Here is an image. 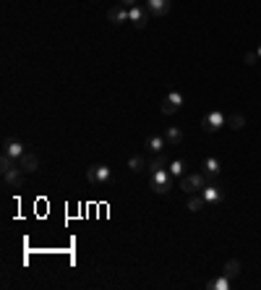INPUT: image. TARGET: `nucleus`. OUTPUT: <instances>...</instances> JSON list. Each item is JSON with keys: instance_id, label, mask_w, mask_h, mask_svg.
Returning a JSON list of instances; mask_svg holds the SVG:
<instances>
[{"instance_id": "6ab92c4d", "label": "nucleus", "mask_w": 261, "mask_h": 290, "mask_svg": "<svg viewBox=\"0 0 261 290\" xmlns=\"http://www.w3.org/2000/svg\"><path fill=\"white\" fill-rule=\"evenodd\" d=\"M227 126H230L232 131H241V128L246 126V118H243L241 113H232V115H227Z\"/></svg>"}, {"instance_id": "6e6552de", "label": "nucleus", "mask_w": 261, "mask_h": 290, "mask_svg": "<svg viewBox=\"0 0 261 290\" xmlns=\"http://www.w3.org/2000/svg\"><path fill=\"white\" fill-rule=\"evenodd\" d=\"M220 173H222V167H220V160H217V157H206V160H204V175H206V183H217Z\"/></svg>"}, {"instance_id": "dca6fc26", "label": "nucleus", "mask_w": 261, "mask_h": 290, "mask_svg": "<svg viewBox=\"0 0 261 290\" xmlns=\"http://www.w3.org/2000/svg\"><path fill=\"white\" fill-rule=\"evenodd\" d=\"M165 141L172 144V147L180 144V141H183V131H180V128H167V131H165Z\"/></svg>"}, {"instance_id": "5701e85b", "label": "nucleus", "mask_w": 261, "mask_h": 290, "mask_svg": "<svg viewBox=\"0 0 261 290\" xmlns=\"http://www.w3.org/2000/svg\"><path fill=\"white\" fill-rule=\"evenodd\" d=\"M209 287H212V290H227V287H230V280H227V277L222 275L220 280H214V282H209Z\"/></svg>"}, {"instance_id": "f8f14e48", "label": "nucleus", "mask_w": 261, "mask_h": 290, "mask_svg": "<svg viewBox=\"0 0 261 290\" xmlns=\"http://www.w3.org/2000/svg\"><path fill=\"white\" fill-rule=\"evenodd\" d=\"M18 167L24 170V173H37V170H39V160H37V154H34V152H24V157L18 160Z\"/></svg>"}, {"instance_id": "39448f33", "label": "nucleus", "mask_w": 261, "mask_h": 290, "mask_svg": "<svg viewBox=\"0 0 261 290\" xmlns=\"http://www.w3.org/2000/svg\"><path fill=\"white\" fill-rule=\"evenodd\" d=\"M183 105V94L180 92H170L165 100H162V115H172V113H178Z\"/></svg>"}, {"instance_id": "f03ea898", "label": "nucleus", "mask_w": 261, "mask_h": 290, "mask_svg": "<svg viewBox=\"0 0 261 290\" xmlns=\"http://www.w3.org/2000/svg\"><path fill=\"white\" fill-rule=\"evenodd\" d=\"M172 188V175L167 167L162 170H151V191L154 194H167Z\"/></svg>"}, {"instance_id": "b1692460", "label": "nucleus", "mask_w": 261, "mask_h": 290, "mask_svg": "<svg viewBox=\"0 0 261 290\" xmlns=\"http://www.w3.org/2000/svg\"><path fill=\"white\" fill-rule=\"evenodd\" d=\"M246 65H256V60H258V53H246Z\"/></svg>"}, {"instance_id": "9b49d317", "label": "nucleus", "mask_w": 261, "mask_h": 290, "mask_svg": "<svg viewBox=\"0 0 261 290\" xmlns=\"http://www.w3.org/2000/svg\"><path fill=\"white\" fill-rule=\"evenodd\" d=\"M201 196L206 199V204H220L222 202V188L217 186V183H206L204 191H201Z\"/></svg>"}, {"instance_id": "412c9836", "label": "nucleus", "mask_w": 261, "mask_h": 290, "mask_svg": "<svg viewBox=\"0 0 261 290\" xmlns=\"http://www.w3.org/2000/svg\"><path fill=\"white\" fill-rule=\"evenodd\" d=\"M183 167H186V162H183V160H175V162H170L167 170H170L172 178H183Z\"/></svg>"}, {"instance_id": "423d86ee", "label": "nucleus", "mask_w": 261, "mask_h": 290, "mask_svg": "<svg viewBox=\"0 0 261 290\" xmlns=\"http://www.w3.org/2000/svg\"><path fill=\"white\" fill-rule=\"evenodd\" d=\"M3 183H6V188H21L24 186V170L16 165L13 170L3 173Z\"/></svg>"}, {"instance_id": "aec40b11", "label": "nucleus", "mask_w": 261, "mask_h": 290, "mask_svg": "<svg viewBox=\"0 0 261 290\" xmlns=\"http://www.w3.org/2000/svg\"><path fill=\"white\" fill-rule=\"evenodd\" d=\"M162 147H165V139H162V136H151V139H146V149H149V152L160 154Z\"/></svg>"}, {"instance_id": "2eb2a0df", "label": "nucleus", "mask_w": 261, "mask_h": 290, "mask_svg": "<svg viewBox=\"0 0 261 290\" xmlns=\"http://www.w3.org/2000/svg\"><path fill=\"white\" fill-rule=\"evenodd\" d=\"M227 280H235L238 275H241V261L238 259H230V261H225V272H222Z\"/></svg>"}, {"instance_id": "a878e982", "label": "nucleus", "mask_w": 261, "mask_h": 290, "mask_svg": "<svg viewBox=\"0 0 261 290\" xmlns=\"http://www.w3.org/2000/svg\"><path fill=\"white\" fill-rule=\"evenodd\" d=\"M256 53H258V58H261V44H258V50H256Z\"/></svg>"}, {"instance_id": "4be33fe9", "label": "nucleus", "mask_w": 261, "mask_h": 290, "mask_svg": "<svg viewBox=\"0 0 261 290\" xmlns=\"http://www.w3.org/2000/svg\"><path fill=\"white\" fill-rule=\"evenodd\" d=\"M18 162L13 160V157H8V154H3V157H0V173H8V170H13Z\"/></svg>"}, {"instance_id": "20e7f679", "label": "nucleus", "mask_w": 261, "mask_h": 290, "mask_svg": "<svg viewBox=\"0 0 261 290\" xmlns=\"http://www.w3.org/2000/svg\"><path fill=\"white\" fill-rule=\"evenodd\" d=\"M225 123H227V118L220 113V110H212V113H206V115H204V120H201V126H204V131H206V133H217V131H220Z\"/></svg>"}, {"instance_id": "4468645a", "label": "nucleus", "mask_w": 261, "mask_h": 290, "mask_svg": "<svg viewBox=\"0 0 261 290\" xmlns=\"http://www.w3.org/2000/svg\"><path fill=\"white\" fill-rule=\"evenodd\" d=\"M186 209L193 212V214H196V212H201V209H206V199L199 196V194H193V196L188 199V207H186Z\"/></svg>"}, {"instance_id": "0eeeda50", "label": "nucleus", "mask_w": 261, "mask_h": 290, "mask_svg": "<svg viewBox=\"0 0 261 290\" xmlns=\"http://www.w3.org/2000/svg\"><path fill=\"white\" fill-rule=\"evenodd\" d=\"M128 13H130V21H134V27L136 29H144L146 24H149V11H146V6L141 8V6H134V8H128Z\"/></svg>"}, {"instance_id": "393cba45", "label": "nucleus", "mask_w": 261, "mask_h": 290, "mask_svg": "<svg viewBox=\"0 0 261 290\" xmlns=\"http://www.w3.org/2000/svg\"><path fill=\"white\" fill-rule=\"evenodd\" d=\"M120 3H123L125 8H134V6H139V0H120Z\"/></svg>"}, {"instance_id": "9d476101", "label": "nucleus", "mask_w": 261, "mask_h": 290, "mask_svg": "<svg viewBox=\"0 0 261 290\" xmlns=\"http://www.w3.org/2000/svg\"><path fill=\"white\" fill-rule=\"evenodd\" d=\"M24 144H21V141H11V139H6L3 141V154H8V157H13L16 162L21 160V157H24Z\"/></svg>"}, {"instance_id": "ddd939ff", "label": "nucleus", "mask_w": 261, "mask_h": 290, "mask_svg": "<svg viewBox=\"0 0 261 290\" xmlns=\"http://www.w3.org/2000/svg\"><path fill=\"white\" fill-rule=\"evenodd\" d=\"M146 11L151 16H165L170 13V0H146Z\"/></svg>"}, {"instance_id": "f3484780", "label": "nucleus", "mask_w": 261, "mask_h": 290, "mask_svg": "<svg viewBox=\"0 0 261 290\" xmlns=\"http://www.w3.org/2000/svg\"><path fill=\"white\" fill-rule=\"evenodd\" d=\"M146 165H149V162H146V160L141 157V154H134V157L128 160V170H130V173H141V170H144Z\"/></svg>"}, {"instance_id": "f257e3e1", "label": "nucleus", "mask_w": 261, "mask_h": 290, "mask_svg": "<svg viewBox=\"0 0 261 290\" xmlns=\"http://www.w3.org/2000/svg\"><path fill=\"white\" fill-rule=\"evenodd\" d=\"M204 186H206V175L204 173H188V175L180 178V191L188 194V196L204 191Z\"/></svg>"}, {"instance_id": "7ed1b4c3", "label": "nucleus", "mask_w": 261, "mask_h": 290, "mask_svg": "<svg viewBox=\"0 0 261 290\" xmlns=\"http://www.w3.org/2000/svg\"><path fill=\"white\" fill-rule=\"evenodd\" d=\"M110 178H113V173H110V167H107V165H92L89 170H86V181H89L92 186L110 183Z\"/></svg>"}, {"instance_id": "a211bd4d", "label": "nucleus", "mask_w": 261, "mask_h": 290, "mask_svg": "<svg viewBox=\"0 0 261 290\" xmlns=\"http://www.w3.org/2000/svg\"><path fill=\"white\" fill-rule=\"evenodd\" d=\"M162 167H170V160L165 157V152L154 154V160L149 162V170H162Z\"/></svg>"}, {"instance_id": "1a4fd4ad", "label": "nucleus", "mask_w": 261, "mask_h": 290, "mask_svg": "<svg viewBox=\"0 0 261 290\" xmlns=\"http://www.w3.org/2000/svg\"><path fill=\"white\" fill-rule=\"evenodd\" d=\"M128 18H130V13L123 3H118V6H113L110 11H107V21H110V24H123V21H128Z\"/></svg>"}]
</instances>
